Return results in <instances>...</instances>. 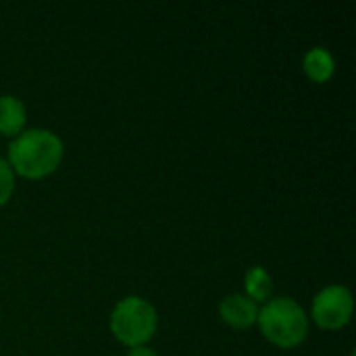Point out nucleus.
<instances>
[{"label":"nucleus","mask_w":356,"mask_h":356,"mask_svg":"<svg viewBox=\"0 0 356 356\" xmlns=\"http://www.w3.org/2000/svg\"><path fill=\"white\" fill-rule=\"evenodd\" d=\"M13 190H15V173L6 163V159L0 156V207H4L10 200Z\"/></svg>","instance_id":"1a4fd4ad"},{"label":"nucleus","mask_w":356,"mask_h":356,"mask_svg":"<svg viewBox=\"0 0 356 356\" xmlns=\"http://www.w3.org/2000/svg\"><path fill=\"white\" fill-rule=\"evenodd\" d=\"M65 148L50 129H27L8 144V165L13 173L25 179H42L52 175L63 161Z\"/></svg>","instance_id":"f257e3e1"},{"label":"nucleus","mask_w":356,"mask_h":356,"mask_svg":"<svg viewBox=\"0 0 356 356\" xmlns=\"http://www.w3.org/2000/svg\"><path fill=\"white\" fill-rule=\"evenodd\" d=\"M219 315L234 330H250L257 323L259 307L242 294H229L221 300Z\"/></svg>","instance_id":"39448f33"},{"label":"nucleus","mask_w":356,"mask_h":356,"mask_svg":"<svg viewBox=\"0 0 356 356\" xmlns=\"http://www.w3.org/2000/svg\"><path fill=\"white\" fill-rule=\"evenodd\" d=\"M257 323L261 334L277 348H296L309 336V317L292 298H273L259 309Z\"/></svg>","instance_id":"f03ea898"},{"label":"nucleus","mask_w":356,"mask_h":356,"mask_svg":"<svg viewBox=\"0 0 356 356\" xmlns=\"http://www.w3.org/2000/svg\"><path fill=\"white\" fill-rule=\"evenodd\" d=\"M353 294L344 286H327L313 298V321L325 332L342 330L353 317Z\"/></svg>","instance_id":"20e7f679"},{"label":"nucleus","mask_w":356,"mask_h":356,"mask_svg":"<svg viewBox=\"0 0 356 356\" xmlns=\"http://www.w3.org/2000/svg\"><path fill=\"white\" fill-rule=\"evenodd\" d=\"M156 309L140 296H127L119 300L111 313L113 336L129 348L146 346V342H150L156 334Z\"/></svg>","instance_id":"7ed1b4c3"},{"label":"nucleus","mask_w":356,"mask_h":356,"mask_svg":"<svg viewBox=\"0 0 356 356\" xmlns=\"http://www.w3.org/2000/svg\"><path fill=\"white\" fill-rule=\"evenodd\" d=\"M27 113L17 96H0V136L17 138L23 131Z\"/></svg>","instance_id":"423d86ee"},{"label":"nucleus","mask_w":356,"mask_h":356,"mask_svg":"<svg viewBox=\"0 0 356 356\" xmlns=\"http://www.w3.org/2000/svg\"><path fill=\"white\" fill-rule=\"evenodd\" d=\"M244 288H246V298H250L254 305L257 302H267L271 300L273 294V280L263 267H252L246 271L244 277Z\"/></svg>","instance_id":"6e6552de"},{"label":"nucleus","mask_w":356,"mask_h":356,"mask_svg":"<svg viewBox=\"0 0 356 356\" xmlns=\"http://www.w3.org/2000/svg\"><path fill=\"white\" fill-rule=\"evenodd\" d=\"M127 356H156V353L148 346H136V348H129Z\"/></svg>","instance_id":"9d476101"},{"label":"nucleus","mask_w":356,"mask_h":356,"mask_svg":"<svg viewBox=\"0 0 356 356\" xmlns=\"http://www.w3.org/2000/svg\"><path fill=\"white\" fill-rule=\"evenodd\" d=\"M305 73L309 75L311 81L315 83H325L334 77L336 73V60L327 48H311L305 56Z\"/></svg>","instance_id":"0eeeda50"}]
</instances>
